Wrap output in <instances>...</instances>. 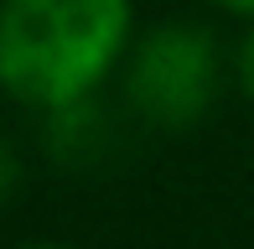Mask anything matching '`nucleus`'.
<instances>
[{
	"mask_svg": "<svg viewBox=\"0 0 254 249\" xmlns=\"http://www.w3.org/2000/svg\"><path fill=\"white\" fill-rule=\"evenodd\" d=\"M130 37V0H5L0 83L37 109L94 94Z\"/></svg>",
	"mask_w": 254,
	"mask_h": 249,
	"instance_id": "obj_1",
	"label": "nucleus"
},
{
	"mask_svg": "<svg viewBox=\"0 0 254 249\" xmlns=\"http://www.w3.org/2000/svg\"><path fill=\"white\" fill-rule=\"evenodd\" d=\"M47 115H52V151H57V156H67V161H88V156L99 151V140H104V115L88 104V94L73 99V104L47 109Z\"/></svg>",
	"mask_w": 254,
	"mask_h": 249,
	"instance_id": "obj_3",
	"label": "nucleus"
},
{
	"mask_svg": "<svg viewBox=\"0 0 254 249\" xmlns=\"http://www.w3.org/2000/svg\"><path fill=\"white\" fill-rule=\"evenodd\" d=\"M218 5H228V10H244V16H254V0H218Z\"/></svg>",
	"mask_w": 254,
	"mask_h": 249,
	"instance_id": "obj_6",
	"label": "nucleus"
},
{
	"mask_svg": "<svg viewBox=\"0 0 254 249\" xmlns=\"http://www.w3.org/2000/svg\"><path fill=\"white\" fill-rule=\"evenodd\" d=\"M239 78H244V88H249V99H254V31L244 37V47H239Z\"/></svg>",
	"mask_w": 254,
	"mask_h": 249,
	"instance_id": "obj_4",
	"label": "nucleus"
},
{
	"mask_svg": "<svg viewBox=\"0 0 254 249\" xmlns=\"http://www.w3.org/2000/svg\"><path fill=\"white\" fill-rule=\"evenodd\" d=\"M26 249H67V244H26Z\"/></svg>",
	"mask_w": 254,
	"mask_h": 249,
	"instance_id": "obj_7",
	"label": "nucleus"
},
{
	"mask_svg": "<svg viewBox=\"0 0 254 249\" xmlns=\"http://www.w3.org/2000/svg\"><path fill=\"white\" fill-rule=\"evenodd\" d=\"M218 94V47L197 26H161L130 58V104L161 130H187Z\"/></svg>",
	"mask_w": 254,
	"mask_h": 249,
	"instance_id": "obj_2",
	"label": "nucleus"
},
{
	"mask_svg": "<svg viewBox=\"0 0 254 249\" xmlns=\"http://www.w3.org/2000/svg\"><path fill=\"white\" fill-rule=\"evenodd\" d=\"M10 187H16V156H10L5 145H0V202L10 197Z\"/></svg>",
	"mask_w": 254,
	"mask_h": 249,
	"instance_id": "obj_5",
	"label": "nucleus"
}]
</instances>
